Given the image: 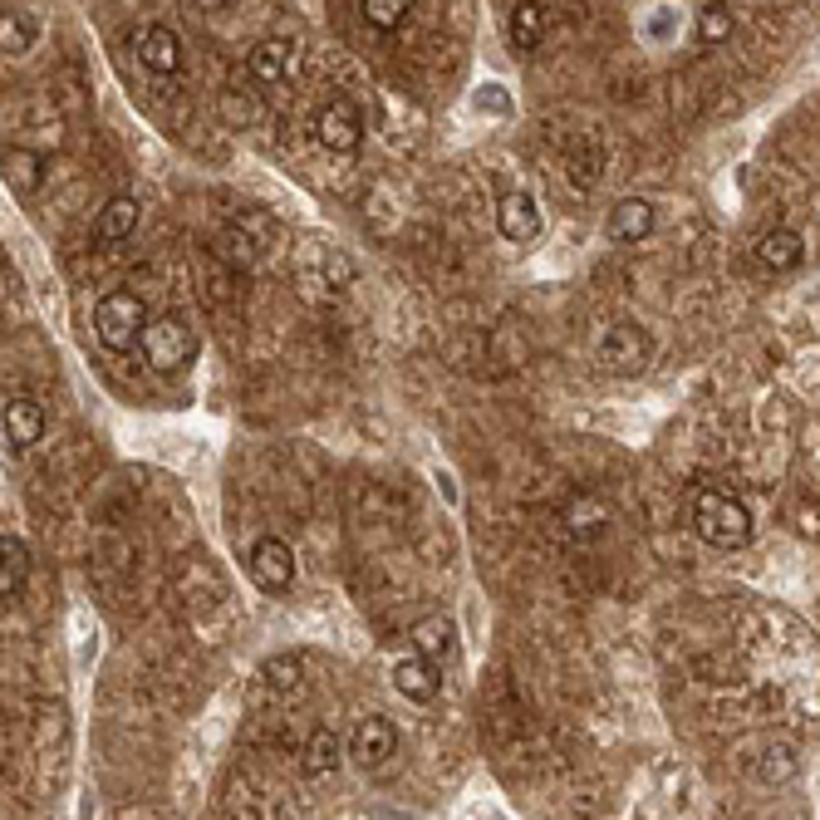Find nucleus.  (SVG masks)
<instances>
[{"instance_id":"nucleus-1","label":"nucleus","mask_w":820,"mask_h":820,"mask_svg":"<svg viewBox=\"0 0 820 820\" xmlns=\"http://www.w3.org/2000/svg\"><path fill=\"white\" fill-rule=\"evenodd\" d=\"M692 531L718 551H741L751 541V511L718 486H698L692 492Z\"/></svg>"},{"instance_id":"nucleus-2","label":"nucleus","mask_w":820,"mask_h":820,"mask_svg":"<svg viewBox=\"0 0 820 820\" xmlns=\"http://www.w3.org/2000/svg\"><path fill=\"white\" fill-rule=\"evenodd\" d=\"M148 305H143L138 290H109V296L94 305V335L109 354H129L133 345H143L148 335Z\"/></svg>"},{"instance_id":"nucleus-3","label":"nucleus","mask_w":820,"mask_h":820,"mask_svg":"<svg viewBox=\"0 0 820 820\" xmlns=\"http://www.w3.org/2000/svg\"><path fill=\"white\" fill-rule=\"evenodd\" d=\"M138 349L158 374H172V369H188L192 359H197V335H192V325L182 315H162L148 325Z\"/></svg>"},{"instance_id":"nucleus-4","label":"nucleus","mask_w":820,"mask_h":820,"mask_svg":"<svg viewBox=\"0 0 820 820\" xmlns=\"http://www.w3.org/2000/svg\"><path fill=\"white\" fill-rule=\"evenodd\" d=\"M594 354H600V364L610 369V374H643L653 359V339H649V329L629 325V319H614V325L594 339Z\"/></svg>"},{"instance_id":"nucleus-5","label":"nucleus","mask_w":820,"mask_h":820,"mask_svg":"<svg viewBox=\"0 0 820 820\" xmlns=\"http://www.w3.org/2000/svg\"><path fill=\"white\" fill-rule=\"evenodd\" d=\"M246 570H251V580H256V590L286 594L290 584H296V551H290V541H280V535H261L246 555Z\"/></svg>"},{"instance_id":"nucleus-6","label":"nucleus","mask_w":820,"mask_h":820,"mask_svg":"<svg viewBox=\"0 0 820 820\" xmlns=\"http://www.w3.org/2000/svg\"><path fill=\"white\" fill-rule=\"evenodd\" d=\"M345 747H349V761H354L359 771H378L398 757V727L388 718H378V712L374 718H359Z\"/></svg>"},{"instance_id":"nucleus-7","label":"nucleus","mask_w":820,"mask_h":820,"mask_svg":"<svg viewBox=\"0 0 820 820\" xmlns=\"http://www.w3.org/2000/svg\"><path fill=\"white\" fill-rule=\"evenodd\" d=\"M315 138L329 153H354L364 143V113L354 99H325L315 113Z\"/></svg>"},{"instance_id":"nucleus-8","label":"nucleus","mask_w":820,"mask_h":820,"mask_svg":"<svg viewBox=\"0 0 820 820\" xmlns=\"http://www.w3.org/2000/svg\"><path fill=\"white\" fill-rule=\"evenodd\" d=\"M133 55H138V64L148 74H178L182 70V35L172 31V25L153 21L133 35Z\"/></svg>"},{"instance_id":"nucleus-9","label":"nucleus","mask_w":820,"mask_h":820,"mask_svg":"<svg viewBox=\"0 0 820 820\" xmlns=\"http://www.w3.org/2000/svg\"><path fill=\"white\" fill-rule=\"evenodd\" d=\"M604 231H610V241H619V246H639V241H649L653 237V202L649 197L614 202Z\"/></svg>"},{"instance_id":"nucleus-10","label":"nucleus","mask_w":820,"mask_h":820,"mask_svg":"<svg viewBox=\"0 0 820 820\" xmlns=\"http://www.w3.org/2000/svg\"><path fill=\"white\" fill-rule=\"evenodd\" d=\"M496 231H502L506 241H516V246H526V241L541 237V207H535L526 192H506V197L496 202Z\"/></svg>"},{"instance_id":"nucleus-11","label":"nucleus","mask_w":820,"mask_h":820,"mask_svg":"<svg viewBox=\"0 0 820 820\" xmlns=\"http://www.w3.org/2000/svg\"><path fill=\"white\" fill-rule=\"evenodd\" d=\"M388 678H394L398 698H408V702H433L437 698V663H427L423 653H413V649L394 663Z\"/></svg>"},{"instance_id":"nucleus-12","label":"nucleus","mask_w":820,"mask_h":820,"mask_svg":"<svg viewBox=\"0 0 820 820\" xmlns=\"http://www.w3.org/2000/svg\"><path fill=\"white\" fill-rule=\"evenodd\" d=\"M45 437V408L35 398H5V447L25 453Z\"/></svg>"},{"instance_id":"nucleus-13","label":"nucleus","mask_w":820,"mask_h":820,"mask_svg":"<svg viewBox=\"0 0 820 820\" xmlns=\"http://www.w3.org/2000/svg\"><path fill=\"white\" fill-rule=\"evenodd\" d=\"M408 639H413V653H423L427 663H447L457 649V624L447 614H427V619H418L408 629Z\"/></svg>"},{"instance_id":"nucleus-14","label":"nucleus","mask_w":820,"mask_h":820,"mask_svg":"<svg viewBox=\"0 0 820 820\" xmlns=\"http://www.w3.org/2000/svg\"><path fill=\"white\" fill-rule=\"evenodd\" d=\"M5 188L15 192V197H35V192L45 188V158L35 148H5Z\"/></svg>"},{"instance_id":"nucleus-15","label":"nucleus","mask_w":820,"mask_h":820,"mask_svg":"<svg viewBox=\"0 0 820 820\" xmlns=\"http://www.w3.org/2000/svg\"><path fill=\"white\" fill-rule=\"evenodd\" d=\"M296 70V45L290 40H261L251 50V80L256 84H286Z\"/></svg>"},{"instance_id":"nucleus-16","label":"nucleus","mask_w":820,"mask_h":820,"mask_svg":"<svg viewBox=\"0 0 820 820\" xmlns=\"http://www.w3.org/2000/svg\"><path fill=\"white\" fill-rule=\"evenodd\" d=\"M560 521H565V531H575V535H600L604 526H610V502L594 492H575L570 502L560 506Z\"/></svg>"},{"instance_id":"nucleus-17","label":"nucleus","mask_w":820,"mask_h":820,"mask_svg":"<svg viewBox=\"0 0 820 820\" xmlns=\"http://www.w3.org/2000/svg\"><path fill=\"white\" fill-rule=\"evenodd\" d=\"M800 237L791 227H776V231H767V237L757 241V261L771 270V276H786V270H796L800 266Z\"/></svg>"},{"instance_id":"nucleus-18","label":"nucleus","mask_w":820,"mask_h":820,"mask_svg":"<svg viewBox=\"0 0 820 820\" xmlns=\"http://www.w3.org/2000/svg\"><path fill=\"white\" fill-rule=\"evenodd\" d=\"M25 580H31V545H25L21 535L0 531V594H5V600L21 594Z\"/></svg>"},{"instance_id":"nucleus-19","label":"nucleus","mask_w":820,"mask_h":820,"mask_svg":"<svg viewBox=\"0 0 820 820\" xmlns=\"http://www.w3.org/2000/svg\"><path fill=\"white\" fill-rule=\"evenodd\" d=\"M138 227V197H109L94 217V241H129Z\"/></svg>"},{"instance_id":"nucleus-20","label":"nucleus","mask_w":820,"mask_h":820,"mask_svg":"<svg viewBox=\"0 0 820 820\" xmlns=\"http://www.w3.org/2000/svg\"><path fill=\"white\" fill-rule=\"evenodd\" d=\"M800 771V751L796 741H767V751L757 757V781L761 786H786Z\"/></svg>"},{"instance_id":"nucleus-21","label":"nucleus","mask_w":820,"mask_h":820,"mask_svg":"<svg viewBox=\"0 0 820 820\" xmlns=\"http://www.w3.org/2000/svg\"><path fill=\"white\" fill-rule=\"evenodd\" d=\"M305 771L310 776H329V771H339V761L349 757V747L339 741V732H329V727H315L310 732V741H305Z\"/></svg>"},{"instance_id":"nucleus-22","label":"nucleus","mask_w":820,"mask_h":820,"mask_svg":"<svg viewBox=\"0 0 820 820\" xmlns=\"http://www.w3.org/2000/svg\"><path fill=\"white\" fill-rule=\"evenodd\" d=\"M545 5H511V15H506V40H511V50H535V45L545 40Z\"/></svg>"},{"instance_id":"nucleus-23","label":"nucleus","mask_w":820,"mask_h":820,"mask_svg":"<svg viewBox=\"0 0 820 820\" xmlns=\"http://www.w3.org/2000/svg\"><path fill=\"white\" fill-rule=\"evenodd\" d=\"M35 35H40V21H35L31 11H5V21H0V45H5V55H31Z\"/></svg>"},{"instance_id":"nucleus-24","label":"nucleus","mask_w":820,"mask_h":820,"mask_svg":"<svg viewBox=\"0 0 820 820\" xmlns=\"http://www.w3.org/2000/svg\"><path fill=\"white\" fill-rule=\"evenodd\" d=\"M692 31H698V45H727L732 40V31H737V21H732V11L727 5H702L698 11V25H692Z\"/></svg>"},{"instance_id":"nucleus-25","label":"nucleus","mask_w":820,"mask_h":820,"mask_svg":"<svg viewBox=\"0 0 820 820\" xmlns=\"http://www.w3.org/2000/svg\"><path fill=\"white\" fill-rule=\"evenodd\" d=\"M359 11H364V21L374 25V31H403L413 5H403V0H364Z\"/></svg>"},{"instance_id":"nucleus-26","label":"nucleus","mask_w":820,"mask_h":820,"mask_svg":"<svg viewBox=\"0 0 820 820\" xmlns=\"http://www.w3.org/2000/svg\"><path fill=\"white\" fill-rule=\"evenodd\" d=\"M231 227H237L241 231V237H246L251 241V246H266V241L270 237H276V221H270V212H261V207H251V212H241V217L237 221H231Z\"/></svg>"},{"instance_id":"nucleus-27","label":"nucleus","mask_w":820,"mask_h":820,"mask_svg":"<svg viewBox=\"0 0 820 820\" xmlns=\"http://www.w3.org/2000/svg\"><path fill=\"white\" fill-rule=\"evenodd\" d=\"M492 349H496V359H502L506 369L526 364V339H516V325H511V319H502V325H496V335H492Z\"/></svg>"},{"instance_id":"nucleus-28","label":"nucleus","mask_w":820,"mask_h":820,"mask_svg":"<svg viewBox=\"0 0 820 820\" xmlns=\"http://www.w3.org/2000/svg\"><path fill=\"white\" fill-rule=\"evenodd\" d=\"M221 113H227L237 129H246V123L261 119V104H256V94H246V99H241V89H227V94H221Z\"/></svg>"},{"instance_id":"nucleus-29","label":"nucleus","mask_w":820,"mask_h":820,"mask_svg":"<svg viewBox=\"0 0 820 820\" xmlns=\"http://www.w3.org/2000/svg\"><path fill=\"white\" fill-rule=\"evenodd\" d=\"M217 256H221V261H231V266H237V270L256 266V246H251V241H246V237H241V231H237V227H227V237H221Z\"/></svg>"}]
</instances>
